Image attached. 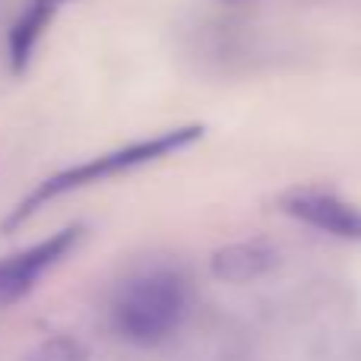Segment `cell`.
I'll return each instance as SVG.
<instances>
[{
	"mask_svg": "<svg viewBox=\"0 0 361 361\" xmlns=\"http://www.w3.org/2000/svg\"><path fill=\"white\" fill-rule=\"evenodd\" d=\"M190 295L184 276L169 267H146L114 288L108 301V326L127 345L156 349L184 324Z\"/></svg>",
	"mask_w": 361,
	"mask_h": 361,
	"instance_id": "6da1fadb",
	"label": "cell"
},
{
	"mask_svg": "<svg viewBox=\"0 0 361 361\" xmlns=\"http://www.w3.org/2000/svg\"><path fill=\"white\" fill-rule=\"evenodd\" d=\"M206 127L203 124H180V127H171V130H162L156 137H146V140H137V143H127L121 149H111V152H102V156L89 159V162H80V165H70V169L57 171V175L44 178L29 197H23V203L6 216L4 228H19L23 222H29L42 206H48L51 200L63 197V193H73L80 187H89V184H99V180H108V178H118V175H127L133 169H143V165H152V162H162V159L175 156V152L193 146L200 137H203Z\"/></svg>",
	"mask_w": 361,
	"mask_h": 361,
	"instance_id": "7a4b0ae2",
	"label": "cell"
},
{
	"mask_svg": "<svg viewBox=\"0 0 361 361\" xmlns=\"http://www.w3.org/2000/svg\"><path fill=\"white\" fill-rule=\"evenodd\" d=\"M80 238L82 225H63V228L51 231L42 241L0 257V307H13L25 295L35 292L38 282L61 260H67L70 250L80 244Z\"/></svg>",
	"mask_w": 361,
	"mask_h": 361,
	"instance_id": "3957f363",
	"label": "cell"
},
{
	"mask_svg": "<svg viewBox=\"0 0 361 361\" xmlns=\"http://www.w3.org/2000/svg\"><path fill=\"white\" fill-rule=\"evenodd\" d=\"M279 209L292 216L295 222L307 225L314 231H324L339 241H361V206L320 187H295L282 193Z\"/></svg>",
	"mask_w": 361,
	"mask_h": 361,
	"instance_id": "277c9868",
	"label": "cell"
},
{
	"mask_svg": "<svg viewBox=\"0 0 361 361\" xmlns=\"http://www.w3.org/2000/svg\"><path fill=\"white\" fill-rule=\"evenodd\" d=\"M63 6H67V0H25V6L19 10V16L13 19L10 32H6V67L13 76H23L29 70L38 44L48 35L51 23Z\"/></svg>",
	"mask_w": 361,
	"mask_h": 361,
	"instance_id": "5b68a950",
	"label": "cell"
},
{
	"mask_svg": "<svg viewBox=\"0 0 361 361\" xmlns=\"http://www.w3.org/2000/svg\"><path fill=\"white\" fill-rule=\"evenodd\" d=\"M276 263H279V254H276L273 244L263 241V238H247V241H235L219 247L209 260V269L222 282L241 286V282H254L260 276L273 273Z\"/></svg>",
	"mask_w": 361,
	"mask_h": 361,
	"instance_id": "8992f818",
	"label": "cell"
},
{
	"mask_svg": "<svg viewBox=\"0 0 361 361\" xmlns=\"http://www.w3.org/2000/svg\"><path fill=\"white\" fill-rule=\"evenodd\" d=\"M23 361H86V349L73 336H48L35 345Z\"/></svg>",
	"mask_w": 361,
	"mask_h": 361,
	"instance_id": "52a82bcc",
	"label": "cell"
},
{
	"mask_svg": "<svg viewBox=\"0 0 361 361\" xmlns=\"http://www.w3.org/2000/svg\"><path fill=\"white\" fill-rule=\"evenodd\" d=\"M225 4H241V0H225Z\"/></svg>",
	"mask_w": 361,
	"mask_h": 361,
	"instance_id": "ba28073f",
	"label": "cell"
}]
</instances>
